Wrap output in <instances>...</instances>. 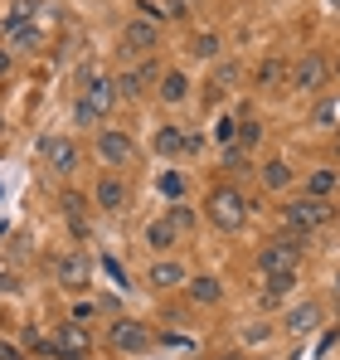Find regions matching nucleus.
Listing matches in <instances>:
<instances>
[{
    "instance_id": "nucleus-38",
    "label": "nucleus",
    "mask_w": 340,
    "mask_h": 360,
    "mask_svg": "<svg viewBox=\"0 0 340 360\" xmlns=\"http://www.w3.org/2000/svg\"><path fill=\"white\" fill-rule=\"evenodd\" d=\"M200 146H204V141H200V131H185V156H195Z\"/></svg>"
},
{
    "instance_id": "nucleus-10",
    "label": "nucleus",
    "mask_w": 340,
    "mask_h": 360,
    "mask_svg": "<svg viewBox=\"0 0 340 360\" xmlns=\"http://www.w3.org/2000/svg\"><path fill=\"white\" fill-rule=\"evenodd\" d=\"M98 156H103L107 166H131V161H136V141H131V131H122V127H103V131H98Z\"/></svg>"
},
{
    "instance_id": "nucleus-4",
    "label": "nucleus",
    "mask_w": 340,
    "mask_h": 360,
    "mask_svg": "<svg viewBox=\"0 0 340 360\" xmlns=\"http://www.w3.org/2000/svg\"><path fill=\"white\" fill-rule=\"evenodd\" d=\"M282 224L311 239L316 229H326V224H331V200H311V195L287 200V205H282Z\"/></svg>"
},
{
    "instance_id": "nucleus-24",
    "label": "nucleus",
    "mask_w": 340,
    "mask_h": 360,
    "mask_svg": "<svg viewBox=\"0 0 340 360\" xmlns=\"http://www.w3.org/2000/svg\"><path fill=\"white\" fill-rule=\"evenodd\" d=\"M156 156H166V161H175V156H185V127H156Z\"/></svg>"
},
{
    "instance_id": "nucleus-18",
    "label": "nucleus",
    "mask_w": 340,
    "mask_h": 360,
    "mask_svg": "<svg viewBox=\"0 0 340 360\" xmlns=\"http://www.w3.org/2000/svg\"><path fill=\"white\" fill-rule=\"evenodd\" d=\"M321 326V302H296L287 311V336H311Z\"/></svg>"
},
{
    "instance_id": "nucleus-43",
    "label": "nucleus",
    "mask_w": 340,
    "mask_h": 360,
    "mask_svg": "<svg viewBox=\"0 0 340 360\" xmlns=\"http://www.w3.org/2000/svg\"><path fill=\"white\" fill-rule=\"evenodd\" d=\"M0 136H5V112H0Z\"/></svg>"
},
{
    "instance_id": "nucleus-12",
    "label": "nucleus",
    "mask_w": 340,
    "mask_h": 360,
    "mask_svg": "<svg viewBox=\"0 0 340 360\" xmlns=\"http://www.w3.org/2000/svg\"><path fill=\"white\" fill-rule=\"evenodd\" d=\"M161 78V68L146 59V63H136V68H122L112 78V88H117V98H126V103H136L141 93H146V83H156Z\"/></svg>"
},
{
    "instance_id": "nucleus-19",
    "label": "nucleus",
    "mask_w": 340,
    "mask_h": 360,
    "mask_svg": "<svg viewBox=\"0 0 340 360\" xmlns=\"http://www.w3.org/2000/svg\"><path fill=\"white\" fill-rule=\"evenodd\" d=\"M185 292H190L195 307H214V302L224 297V283H219L214 273H200V278H190V283H185Z\"/></svg>"
},
{
    "instance_id": "nucleus-45",
    "label": "nucleus",
    "mask_w": 340,
    "mask_h": 360,
    "mask_svg": "<svg viewBox=\"0 0 340 360\" xmlns=\"http://www.w3.org/2000/svg\"><path fill=\"white\" fill-rule=\"evenodd\" d=\"M336 156H340V131H336Z\"/></svg>"
},
{
    "instance_id": "nucleus-20",
    "label": "nucleus",
    "mask_w": 340,
    "mask_h": 360,
    "mask_svg": "<svg viewBox=\"0 0 340 360\" xmlns=\"http://www.w3.org/2000/svg\"><path fill=\"white\" fill-rule=\"evenodd\" d=\"M156 93H161V103H166V108H175V103H185V98H190V78H185L180 68H166V73L156 78Z\"/></svg>"
},
{
    "instance_id": "nucleus-33",
    "label": "nucleus",
    "mask_w": 340,
    "mask_h": 360,
    "mask_svg": "<svg viewBox=\"0 0 340 360\" xmlns=\"http://www.w3.org/2000/svg\"><path fill=\"white\" fill-rule=\"evenodd\" d=\"M238 78H243V68H238V63H219V73H214V83H219V88H233V83H238Z\"/></svg>"
},
{
    "instance_id": "nucleus-29",
    "label": "nucleus",
    "mask_w": 340,
    "mask_h": 360,
    "mask_svg": "<svg viewBox=\"0 0 340 360\" xmlns=\"http://www.w3.org/2000/svg\"><path fill=\"white\" fill-rule=\"evenodd\" d=\"M166 219H170V224H175V229H180V234H190V229L200 224V214H195L190 205H180V200H175V205H170V210H166Z\"/></svg>"
},
{
    "instance_id": "nucleus-37",
    "label": "nucleus",
    "mask_w": 340,
    "mask_h": 360,
    "mask_svg": "<svg viewBox=\"0 0 340 360\" xmlns=\"http://www.w3.org/2000/svg\"><path fill=\"white\" fill-rule=\"evenodd\" d=\"M219 103H224V88L209 83V88H204V108H219Z\"/></svg>"
},
{
    "instance_id": "nucleus-25",
    "label": "nucleus",
    "mask_w": 340,
    "mask_h": 360,
    "mask_svg": "<svg viewBox=\"0 0 340 360\" xmlns=\"http://www.w3.org/2000/svg\"><path fill=\"white\" fill-rule=\"evenodd\" d=\"M296 288V273H282V278H263V292H258V302L263 307H282V297Z\"/></svg>"
},
{
    "instance_id": "nucleus-46",
    "label": "nucleus",
    "mask_w": 340,
    "mask_h": 360,
    "mask_svg": "<svg viewBox=\"0 0 340 360\" xmlns=\"http://www.w3.org/2000/svg\"><path fill=\"white\" fill-rule=\"evenodd\" d=\"M336 288H340V278H336Z\"/></svg>"
},
{
    "instance_id": "nucleus-17",
    "label": "nucleus",
    "mask_w": 340,
    "mask_h": 360,
    "mask_svg": "<svg viewBox=\"0 0 340 360\" xmlns=\"http://www.w3.org/2000/svg\"><path fill=\"white\" fill-rule=\"evenodd\" d=\"M287 78H292V63H287L282 54H268V59L258 63V73H253V83H258L263 93H277Z\"/></svg>"
},
{
    "instance_id": "nucleus-40",
    "label": "nucleus",
    "mask_w": 340,
    "mask_h": 360,
    "mask_svg": "<svg viewBox=\"0 0 340 360\" xmlns=\"http://www.w3.org/2000/svg\"><path fill=\"white\" fill-rule=\"evenodd\" d=\"M166 10H170V20H185L190 10H185V0H166Z\"/></svg>"
},
{
    "instance_id": "nucleus-27",
    "label": "nucleus",
    "mask_w": 340,
    "mask_h": 360,
    "mask_svg": "<svg viewBox=\"0 0 340 360\" xmlns=\"http://www.w3.org/2000/svg\"><path fill=\"white\" fill-rule=\"evenodd\" d=\"M224 171H228V176H248V171H253V151H243L238 141L224 146Z\"/></svg>"
},
{
    "instance_id": "nucleus-13",
    "label": "nucleus",
    "mask_w": 340,
    "mask_h": 360,
    "mask_svg": "<svg viewBox=\"0 0 340 360\" xmlns=\"http://www.w3.org/2000/svg\"><path fill=\"white\" fill-rule=\"evenodd\" d=\"M185 283H190V273H185L180 258H156V263L146 268V288H156V292H175V288H185Z\"/></svg>"
},
{
    "instance_id": "nucleus-26",
    "label": "nucleus",
    "mask_w": 340,
    "mask_h": 360,
    "mask_svg": "<svg viewBox=\"0 0 340 360\" xmlns=\"http://www.w3.org/2000/svg\"><path fill=\"white\" fill-rule=\"evenodd\" d=\"M190 54L204 59V63H214L219 54H224V39H219V34H195V39H190Z\"/></svg>"
},
{
    "instance_id": "nucleus-31",
    "label": "nucleus",
    "mask_w": 340,
    "mask_h": 360,
    "mask_svg": "<svg viewBox=\"0 0 340 360\" xmlns=\"http://www.w3.org/2000/svg\"><path fill=\"white\" fill-rule=\"evenodd\" d=\"M136 10H141V20H151V25H161V20H170L166 0H136Z\"/></svg>"
},
{
    "instance_id": "nucleus-34",
    "label": "nucleus",
    "mask_w": 340,
    "mask_h": 360,
    "mask_svg": "<svg viewBox=\"0 0 340 360\" xmlns=\"http://www.w3.org/2000/svg\"><path fill=\"white\" fill-rule=\"evenodd\" d=\"M98 311H103V307H98V297H93V302L83 297V302H78V307H73V321H78V326H88V321H93Z\"/></svg>"
},
{
    "instance_id": "nucleus-23",
    "label": "nucleus",
    "mask_w": 340,
    "mask_h": 360,
    "mask_svg": "<svg viewBox=\"0 0 340 360\" xmlns=\"http://www.w3.org/2000/svg\"><path fill=\"white\" fill-rule=\"evenodd\" d=\"M336 190H340V171L336 166H316V171L306 176V195H311V200H331Z\"/></svg>"
},
{
    "instance_id": "nucleus-1",
    "label": "nucleus",
    "mask_w": 340,
    "mask_h": 360,
    "mask_svg": "<svg viewBox=\"0 0 340 360\" xmlns=\"http://www.w3.org/2000/svg\"><path fill=\"white\" fill-rule=\"evenodd\" d=\"M306 234H296V229H287L277 239H268L258 248V273L263 278H282V273H296V263H301V253H306Z\"/></svg>"
},
{
    "instance_id": "nucleus-6",
    "label": "nucleus",
    "mask_w": 340,
    "mask_h": 360,
    "mask_svg": "<svg viewBox=\"0 0 340 360\" xmlns=\"http://www.w3.org/2000/svg\"><path fill=\"white\" fill-rule=\"evenodd\" d=\"M331 73H336V68H331L326 54H301V59L292 63V88H296V93H306V98H311V93H326Z\"/></svg>"
},
{
    "instance_id": "nucleus-11",
    "label": "nucleus",
    "mask_w": 340,
    "mask_h": 360,
    "mask_svg": "<svg viewBox=\"0 0 340 360\" xmlns=\"http://www.w3.org/2000/svg\"><path fill=\"white\" fill-rule=\"evenodd\" d=\"M93 205H98V210H107V214H122V210L131 205V190H126V180L117 176V171L98 176V185H93Z\"/></svg>"
},
{
    "instance_id": "nucleus-8",
    "label": "nucleus",
    "mask_w": 340,
    "mask_h": 360,
    "mask_svg": "<svg viewBox=\"0 0 340 360\" xmlns=\"http://www.w3.org/2000/svg\"><path fill=\"white\" fill-rule=\"evenodd\" d=\"M161 49V25H151V20H126L122 25V54H136V59H151Z\"/></svg>"
},
{
    "instance_id": "nucleus-32",
    "label": "nucleus",
    "mask_w": 340,
    "mask_h": 360,
    "mask_svg": "<svg viewBox=\"0 0 340 360\" xmlns=\"http://www.w3.org/2000/svg\"><path fill=\"white\" fill-rule=\"evenodd\" d=\"M214 141H219V146H233V141H238V117H219L214 122Z\"/></svg>"
},
{
    "instance_id": "nucleus-9",
    "label": "nucleus",
    "mask_w": 340,
    "mask_h": 360,
    "mask_svg": "<svg viewBox=\"0 0 340 360\" xmlns=\"http://www.w3.org/2000/svg\"><path fill=\"white\" fill-rule=\"evenodd\" d=\"M49 341H54V360H88V356H93L88 326H78V321H58Z\"/></svg>"
},
{
    "instance_id": "nucleus-7",
    "label": "nucleus",
    "mask_w": 340,
    "mask_h": 360,
    "mask_svg": "<svg viewBox=\"0 0 340 360\" xmlns=\"http://www.w3.org/2000/svg\"><path fill=\"white\" fill-rule=\"evenodd\" d=\"M54 283L63 292H88V288H93V258H88V253H58L54 258Z\"/></svg>"
},
{
    "instance_id": "nucleus-3",
    "label": "nucleus",
    "mask_w": 340,
    "mask_h": 360,
    "mask_svg": "<svg viewBox=\"0 0 340 360\" xmlns=\"http://www.w3.org/2000/svg\"><path fill=\"white\" fill-rule=\"evenodd\" d=\"M112 103H117V88H112V78L83 73V98H78L73 117H78V127H88V122H103L107 112H112Z\"/></svg>"
},
{
    "instance_id": "nucleus-28",
    "label": "nucleus",
    "mask_w": 340,
    "mask_h": 360,
    "mask_svg": "<svg viewBox=\"0 0 340 360\" xmlns=\"http://www.w3.org/2000/svg\"><path fill=\"white\" fill-rule=\"evenodd\" d=\"M156 190L175 205V200H185V176H180V171H161V176H156Z\"/></svg>"
},
{
    "instance_id": "nucleus-14",
    "label": "nucleus",
    "mask_w": 340,
    "mask_h": 360,
    "mask_svg": "<svg viewBox=\"0 0 340 360\" xmlns=\"http://www.w3.org/2000/svg\"><path fill=\"white\" fill-rule=\"evenodd\" d=\"M39 156L54 166L58 176H68V171H78V146L68 141V136H39Z\"/></svg>"
},
{
    "instance_id": "nucleus-21",
    "label": "nucleus",
    "mask_w": 340,
    "mask_h": 360,
    "mask_svg": "<svg viewBox=\"0 0 340 360\" xmlns=\"http://www.w3.org/2000/svg\"><path fill=\"white\" fill-rule=\"evenodd\" d=\"M175 239H180V229H175V224H170L166 214H161V219H151V224H146V248H151V253H161V258H166L170 248H175Z\"/></svg>"
},
{
    "instance_id": "nucleus-41",
    "label": "nucleus",
    "mask_w": 340,
    "mask_h": 360,
    "mask_svg": "<svg viewBox=\"0 0 340 360\" xmlns=\"http://www.w3.org/2000/svg\"><path fill=\"white\" fill-rule=\"evenodd\" d=\"M10 63H15V54H10V49H5V44H0V78H5V73H10Z\"/></svg>"
},
{
    "instance_id": "nucleus-22",
    "label": "nucleus",
    "mask_w": 340,
    "mask_h": 360,
    "mask_svg": "<svg viewBox=\"0 0 340 360\" xmlns=\"http://www.w3.org/2000/svg\"><path fill=\"white\" fill-rule=\"evenodd\" d=\"M58 205H63V214H68V229L83 239V234H88V195H78V190H63V200H58Z\"/></svg>"
},
{
    "instance_id": "nucleus-16",
    "label": "nucleus",
    "mask_w": 340,
    "mask_h": 360,
    "mask_svg": "<svg viewBox=\"0 0 340 360\" xmlns=\"http://www.w3.org/2000/svg\"><path fill=\"white\" fill-rule=\"evenodd\" d=\"M258 180H263V190L287 195V190H292V180H296V171H292V161H287V156H268V161L258 166Z\"/></svg>"
},
{
    "instance_id": "nucleus-5",
    "label": "nucleus",
    "mask_w": 340,
    "mask_h": 360,
    "mask_svg": "<svg viewBox=\"0 0 340 360\" xmlns=\"http://www.w3.org/2000/svg\"><path fill=\"white\" fill-rule=\"evenodd\" d=\"M107 346H112L117 356H146L156 346V331L146 321H136V316H117L112 326H107Z\"/></svg>"
},
{
    "instance_id": "nucleus-44",
    "label": "nucleus",
    "mask_w": 340,
    "mask_h": 360,
    "mask_svg": "<svg viewBox=\"0 0 340 360\" xmlns=\"http://www.w3.org/2000/svg\"><path fill=\"white\" fill-rule=\"evenodd\" d=\"M326 5H331V10H340V0H326Z\"/></svg>"
},
{
    "instance_id": "nucleus-35",
    "label": "nucleus",
    "mask_w": 340,
    "mask_h": 360,
    "mask_svg": "<svg viewBox=\"0 0 340 360\" xmlns=\"http://www.w3.org/2000/svg\"><path fill=\"white\" fill-rule=\"evenodd\" d=\"M243 341H248V346H263V341H273V326H268V321H258V326H248V331H243Z\"/></svg>"
},
{
    "instance_id": "nucleus-2",
    "label": "nucleus",
    "mask_w": 340,
    "mask_h": 360,
    "mask_svg": "<svg viewBox=\"0 0 340 360\" xmlns=\"http://www.w3.org/2000/svg\"><path fill=\"white\" fill-rule=\"evenodd\" d=\"M204 214H209V224H214V229L238 234V229L248 224V195H243V190H233V185H219V190H209Z\"/></svg>"
},
{
    "instance_id": "nucleus-47",
    "label": "nucleus",
    "mask_w": 340,
    "mask_h": 360,
    "mask_svg": "<svg viewBox=\"0 0 340 360\" xmlns=\"http://www.w3.org/2000/svg\"><path fill=\"white\" fill-rule=\"evenodd\" d=\"M336 73H340V63H336Z\"/></svg>"
},
{
    "instance_id": "nucleus-42",
    "label": "nucleus",
    "mask_w": 340,
    "mask_h": 360,
    "mask_svg": "<svg viewBox=\"0 0 340 360\" xmlns=\"http://www.w3.org/2000/svg\"><path fill=\"white\" fill-rule=\"evenodd\" d=\"M0 360H25V356H20L15 346H5V341H0Z\"/></svg>"
},
{
    "instance_id": "nucleus-30",
    "label": "nucleus",
    "mask_w": 340,
    "mask_h": 360,
    "mask_svg": "<svg viewBox=\"0 0 340 360\" xmlns=\"http://www.w3.org/2000/svg\"><path fill=\"white\" fill-rule=\"evenodd\" d=\"M258 141H263V122H258V117H243V122H238V146H243V151H253Z\"/></svg>"
},
{
    "instance_id": "nucleus-15",
    "label": "nucleus",
    "mask_w": 340,
    "mask_h": 360,
    "mask_svg": "<svg viewBox=\"0 0 340 360\" xmlns=\"http://www.w3.org/2000/svg\"><path fill=\"white\" fill-rule=\"evenodd\" d=\"M44 44V30L34 25V20H15V15H5V49L15 54V49H39Z\"/></svg>"
},
{
    "instance_id": "nucleus-39",
    "label": "nucleus",
    "mask_w": 340,
    "mask_h": 360,
    "mask_svg": "<svg viewBox=\"0 0 340 360\" xmlns=\"http://www.w3.org/2000/svg\"><path fill=\"white\" fill-rule=\"evenodd\" d=\"M0 292H20V278L15 273H0Z\"/></svg>"
},
{
    "instance_id": "nucleus-36",
    "label": "nucleus",
    "mask_w": 340,
    "mask_h": 360,
    "mask_svg": "<svg viewBox=\"0 0 340 360\" xmlns=\"http://www.w3.org/2000/svg\"><path fill=\"white\" fill-rule=\"evenodd\" d=\"M311 122H316V127H331V122H336V108H331V103H321V108L311 112Z\"/></svg>"
}]
</instances>
